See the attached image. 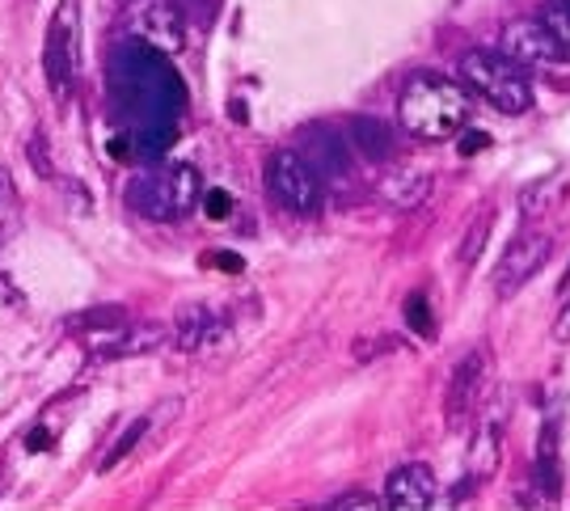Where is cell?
Segmentation results:
<instances>
[{
	"mask_svg": "<svg viewBox=\"0 0 570 511\" xmlns=\"http://www.w3.org/2000/svg\"><path fill=\"white\" fill-rule=\"evenodd\" d=\"M110 98L136 127L174 124L186 106V85L161 51L127 39L110 56Z\"/></svg>",
	"mask_w": 570,
	"mask_h": 511,
	"instance_id": "6da1fadb",
	"label": "cell"
},
{
	"mask_svg": "<svg viewBox=\"0 0 570 511\" xmlns=\"http://www.w3.org/2000/svg\"><path fill=\"white\" fill-rule=\"evenodd\" d=\"M469 110L473 102H469L465 85L435 77V72H419L397 98V124L414 140H449L469 124Z\"/></svg>",
	"mask_w": 570,
	"mask_h": 511,
	"instance_id": "7a4b0ae2",
	"label": "cell"
},
{
	"mask_svg": "<svg viewBox=\"0 0 570 511\" xmlns=\"http://www.w3.org/2000/svg\"><path fill=\"white\" fill-rule=\"evenodd\" d=\"M199 199H204V174L186 161L148 165L127 183V204L136 207L144 220H157V225H174V220L190 216Z\"/></svg>",
	"mask_w": 570,
	"mask_h": 511,
	"instance_id": "3957f363",
	"label": "cell"
},
{
	"mask_svg": "<svg viewBox=\"0 0 570 511\" xmlns=\"http://www.w3.org/2000/svg\"><path fill=\"white\" fill-rule=\"evenodd\" d=\"M461 81L482 94L503 115H524L532 106V81L515 60H508L499 47H473L461 56Z\"/></svg>",
	"mask_w": 570,
	"mask_h": 511,
	"instance_id": "277c9868",
	"label": "cell"
},
{
	"mask_svg": "<svg viewBox=\"0 0 570 511\" xmlns=\"http://www.w3.org/2000/svg\"><path fill=\"white\" fill-rule=\"evenodd\" d=\"M42 72H47L51 98L68 102L77 89V72H81V9H77V0H60V9L51 13L47 39H42Z\"/></svg>",
	"mask_w": 570,
	"mask_h": 511,
	"instance_id": "5b68a950",
	"label": "cell"
},
{
	"mask_svg": "<svg viewBox=\"0 0 570 511\" xmlns=\"http://www.w3.org/2000/svg\"><path fill=\"white\" fill-rule=\"evenodd\" d=\"M266 190L271 199L296 216H317L326 204V183L313 174V165L296 148H279L266 161Z\"/></svg>",
	"mask_w": 570,
	"mask_h": 511,
	"instance_id": "8992f818",
	"label": "cell"
},
{
	"mask_svg": "<svg viewBox=\"0 0 570 511\" xmlns=\"http://www.w3.org/2000/svg\"><path fill=\"white\" fill-rule=\"evenodd\" d=\"M499 51L515 60L524 72H558L570 68V56L562 51V42L553 39V30L541 18H515L503 26L499 35Z\"/></svg>",
	"mask_w": 570,
	"mask_h": 511,
	"instance_id": "52a82bcc",
	"label": "cell"
},
{
	"mask_svg": "<svg viewBox=\"0 0 570 511\" xmlns=\"http://www.w3.org/2000/svg\"><path fill=\"white\" fill-rule=\"evenodd\" d=\"M127 35L161 56H178L186 47V21L174 0H140L127 18Z\"/></svg>",
	"mask_w": 570,
	"mask_h": 511,
	"instance_id": "ba28073f",
	"label": "cell"
},
{
	"mask_svg": "<svg viewBox=\"0 0 570 511\" xmlns=\"http://www.w3.org/2000/svg\"><path fill=\"white\" fill-rule=\"evenodd\" d=\"M174 338V330L165 322H122V326L106 330V334H94V347H89V360L94 364H115V360H136V355H153L161 351L165 343Z\"/></svg>",
	"mask_w": 570,
	"mask_h": 511,
	"instance_id": "9c48e42d",
	"label": "cell"
},
{
	"mask_svg": "<svg viewBox=\"0 0 570 511\" xmlns=\"http://www.w3.org/2000/svg\"><path fill=\"white\" fill-rule=\"evenodd\" d=\"M550 254H553V242L546 233H520V237H511L499 266H494V292H499V301H511L541 266L550 263Z\"/></svg>",
	"mask_w": 570,
	"mask_h": 511,
	"instance_id": "30bf717a",
	"label": "cell"
},
{
	"mask_svg": "<svg viewBox=\"0 0 570 511\" xmlns=\"http://www.w3.org/2000/svg\"><path fill=\"white\" fill-rule=\"evenodd\" d=\"M487 381H490V360L482 347H473L452 368L449 376V393H444V419H449L452 431H461L473 419V410L482 406V393H487Z\"/></svg>",
	"mask_w": 570,
	"mask_h": 511,
	"instance_id": "8fae6325",
	"label": "cell"
},
{
	"mask_svg": "<svg viewBox=\"0 0 570 511\" xmlns=\"http://www.w3.org/2000/svg\"><path fill=\"white\" fill-rule=\"evenodd\" d=\"M308 165H313V174L322 178V183H343L346 174H351V140H346L338 127L330 124H308L301 131V148H296Z\"/></svg>",
	"mask_w": 570,
	"mask_h": 511,
	"instance_id": "7c38bea8",
	"label": "cell"
},
{
	"mask_svg": "<svg viewBox=\"0 0 570 511\" xmlns=\"http://www.w3.org/2000/svg\"><path fill=\"white\" fill-rule=\"evenodd\" d=\"M435 499H440V482H435L431 465L410 461V465H397V470L385 478V508L423 511V508H431Z\"/></svg>",
	"mask_w": 570,
	"mask_h": 511,
	"instance_id": "4fadbf2b",
	"label": "cell"
},
{
	"mask_svg": "<svg viewBox=\"0 0 570 511\" xmlns=\"http://www.w3.org/2000/svg\"><path fill=\"white\" fill-rule=\"evenodd\" d=\"M169 330H174L169 343H174L178 351H204V347H212V343L228 338V317L220 313V308L195 301V305H183L178 322H174Z\"/></svg>",
	"mask_w": 570,
	"mask_h": 511,
	"instance_id": "5bb4252c",
	"label": "cell"
},
{
	"mask_svg": "<svg viewBox=\"0 0 570 511\" xmlns=\"http://www.w3.org/2000/svg\"><path fill=\"white\" fill-rule=\"evenodd\" d=\"M431 190H435V178H431L428 169H389L385 178H381V199L389 207H397V212L423 207L431 199Z\"/></svg>",
	"mask_w": 570,
	"mask_h": 511,
	"instance_id": "9a60e30c",
	"label": "cell"
},
{
	"mask_svg": "<svg viewBox=\"0 0 570 511\" xmlns=\"http://www.w3.org/2000/svg\"><path fill=\"white\" fill-rule=\"evenodd\" d=\"M346 140H351V148L364 157V161L372 165H385L389 157H393V127L381 124V119H372V115H360V119H351V127H346Z\"/></svg>",
	"mask_w": 570,
	"mask_h": 511,
	"instance_id": "2e32d148",
	"label": "cell"
},
{
	"mask_svg": "<svg viewBox=\"0 0 570 511\" xmlns=\"http://www.w3.org/2000/svg\"><path fill=\"white\" fill-rule=\"evenodd\" d=\"M537 487L546 499L562 494V470H558V423L546 419V428L537 435Z\"/></svg>",
	"mask_w": 570,
	"mask_h": 511,
	"instance_id": "e0dca14e",
	"label": "cell"
},
{
	"mask_svg": "<svg viewBox=\"0 0 570 511\" xmlns=\"http://www.w3.org/2000/svg\"><path fill=\"white\" fill-rule=\"evenodd\" d=\"M127 322V308L122 305H98V308H81V313H72V317H63V330L68 334H106V330H115Z\"/></svg>",
	"mask_w": 570,
	"mask_h": 511,
	"instance_id": "ac0fdd59",
	"label": "cell"
},
{
	"mask_svg": "<svg viewBox=\"0 0 570 511\" xmlns=\"http://www.w3.org/2000/svg\"><path fill=\"white\" fill-rule=\"evenodd\" d=\"M178 140V127L174 124H144L131 131V148H136V157L140 161H157L161 153H169Z\"/></svg>",
	"mask_w": 570,
	"mask_h": 511,
	"instance_id": "d6986e66",
	"label": "cell"
},
{
	"mask_svg": "<svg viewBox=\"0 0 570 511\" xmlns=\"http://www.w3.org/2000/svg\"><path fill=\"white\" fill-rule=\"evenodd\" d=\"M153 423H157V414H140V419H136V423H131V428H127V431H119V440H115V444H110V452H106V456H102V465H98V470H102V473H110V470H115V465H122V461H127V456H131V452H136V444H140L144 435H148V431H153Z\"/></svg>",
	"mask_w": 570,
	"mask_h": 511,
	"instance_id": "ffe728a7",
	"label": "cell"
},
{
	"mask_svg": "<svg viewBox=\"0 0 570 511\" xmlns=\"http://www.w3.org/2000/svg\"><path fill=\"white\" fill-rule=\"evenodd\" d=\"M21 228V195L13 178H9V169H0V246L4 242H13Z\"/></svg>",
	"mask_w": 570,
	"mask_h": 511,
	"instance_id": "44dd1931",
	"label": "cell"
},
{
	"mask_svg": "<svg viewBox=\"0 0 570 511\" xmlns=\"http://www.w3.org/2000/svg\"><path fill=\"white\" fill-rule=\"evenodd\" d=\"M558 195H562V183L558 178H541V183H532L520 190V216H546L550 204H558Z\"/></svg>",
	"mask_w": 570,
	"mask_h": 511,
	"instance_id": "7402d4cb",
	"label": "cell"
},
{
	"mask_svg": "<svg viewBox=\"0 0 570 511\" xmlns=\"http://www.w3.org/2000/svg\"><path fill=\"white\" fill-rule=\"evenodd\" d=\"M494 470H499V423H487L482 435L473 440V478L482 482Z\"/></svg>",
	"mask_w": 570,
	"mask_h": 511,
	"instance_id": "603a6c76",
	"label": "cell"
},
{
	"mask_svg": "<svg viewBox=\"0 0 570 511\" xmlns=\"http://www.w3.org/2000/svg\"><path fill=\"white\" fill-rule=\"evenodd\" d=\"M490 228H494V207L490 212H482L478 220H473V228L465 233V242H461V263L473 266L478 258H482V246H487Z\"/></svg>",
	"mask_w": 570,
	"mask_h": 511,
	"instance_id": "cb8c5ba5",
	"label": "cell"
},
{
	"mask_svg": "<svg viewBox=\"0 0 570 511\" xmlns=\"http://www.w3.org/2000/svg\"><path fill=\"white\" fill-rule=\"evenodd\" d=\"M406 326L419 334V338H435V317H431V305L423 292H414L406 301Z\"/></svg>",
	"mask_w": 570,
	"mask_h": 511,
	"instance_id": "d4e9b609",
	"label": "cell"
},
{
	"mask_svg": "<svg viewBox=\"0 0 570 511\" xmlns=\"http://www.w3.org/2000/svg\"><path fill=\"white\" fill-rule=\"evenodd\" d=\"M541 21L553 30V39L562 42V51L570 56V0H550L546 9H541Z\"/></svg>",
	"mask_w": 570,
	"mask_h": 511,
	"instance_id": "484cf974",
	"label": "cell"
},
{
	"mask_svg": "<svg viewBox=\"0 0 570 511\" xmlns=\"http://www.w3.org/2000/svg\"><path fill=\"white\" fill-rule=\"evenodd\" d=\"M385 503V499H376V494H367V491H351V494H338L330 508L334 511H376Z\"/></svg>",
	"mask_w": 570,
	"mask_h": 511,
	"instance_id": "4316f807",
	"label": "cell"
},
{
	"mask_svg": "<svg viewBox=\"0 0 570 511\" xmlns=\"http://www.w3.org/2000/svg\"><path fill=\"white\" fill-rule=\"evenodd\" d=\"M204 212H207V220H228L233 195H228V190H204Z\"/></svg>",
	"mask_w": 570,
	"mask_h": 511,
	"instance_id": "83f0119b",
	"label": "cell"
},
{
	"mask_svg": "<svg viewBox=\"0 0 570 511\" xmlns=\"http://www.w3.org/2000/svg\"><path fill=\"white\" fill-rule=\"evenodd\" d=\"M207 263L220 266L225 275H242V271H245V258H242V254H233V249H216V254H207Z\"/></svg>",
	"mask_w": 570,
	"mask_h": 511,
	"instance_id": "f1b7e54d",
	"label": "cell"
},
{
	"mask_svg": "<svg viewBox=\"0 0 570 511\" xmlns=\"http://www.w3.org/2000/svg\"><path fill=\"white\" fill-rule=\"evenodd\" d=\"M0 305H4V308H21V305H26V292H21V287L9 279V271H0Z\"/></svg>",
	"mask_w": 570,
	"mask_h": 511,
	"instance_id": "f546056e",
	"label": "cell"
},
{
	"mask_svg": "<svg viewBox=\"0 0 570 511\" xmlns=\"http://www.w3.org/2000/svg\"><path fill=\"white\" fill-rule=\"evenodd\" d=\"M30 161H35V169H39L42 178H51V174H56V169H51V157H47V140H42V136L30 140Z\"/></svg>",
	"mask_w": 570,
	"mask_h": 511,
	"instance_id": "4dcf8cb0",
	"label": "cell"
},
{
	"mask_svg": "<svg viewBox=\"0 0 570 511\" xmlns=\"http://www.w3.org/2000/svg\"><path fill=\"white\" fill-rule=\"evenodd\" d=\"M553 338H558V343H570V296H567V305H562V313H558V322H553Z\"/></svg>",
	"mask_w": 570,
	"mask_h": 511,
	"instance_id": "1f68e13d",
	"label": "cell"
},
{
	"mask_svg": "<svg viewBox=\"0 0 570 511\" xmlns=\"http://www.w3.org/2000/svg\"><path fill=\"white\" fill-rule=\"evenodd\" d=\"M490 144V136L487 131H469L465 140H461V153H465V157H473V153H482V148H487Z\"/></svg>",
	"mask_w": 570,
	"mask_h": 511,
	"instance_id": "d6a6232c",
	"label": "cell"
},
{
	"mask_svg": "<svg viewBox=\"0 0 570 511\" xmlns=\"http://www.w3.org/2000/svg\"><path fill=\"white\" fill-rule=\"evenodd\" d=\"M110 157H136V148H131V136H115V140H110Z\"/></svg>",
	"mask_w": 570,
	"mask_h": 511,
	"instance_id": "836d02e7",
	"label": "cell"
},
{
	"mask_svg": "<svg viewBox=\"0 0 570 511\" xmlns=\"http://www.w3.org/2000/svg\"><path fill=\"white\" fill-rule=\"evenodd\" d=\"M26 449H30V452H42V449H47V431H30V435H26Z\"/></svg>",
	"mask_w": 570,
	"mask_h": 511,
	"instance_id": "e575fe53",
	"label": "cell"
},
{
	"mask_svg": "<svg viewBox=\"0 0 570 511\" xmlns=\"http://www.w3.org/2000/svg\"><path fill=\"white\" fill-rule=\"evenodd\" d=\"M562 292H570V271H567V279H562Z\"/></svg>",
	"mask_w": 570,
	"mask_h": 511,
	"instance_id": "d590c367",
	"label": "cell"
}]
</instances>
